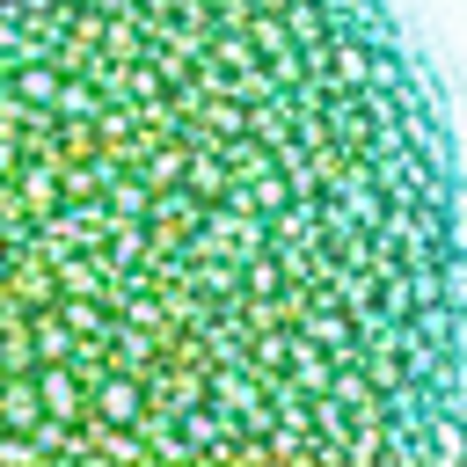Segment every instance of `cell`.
I'll return each instance as SVG.
<instances>
[{"instance_id":"6da1fadb","label":"cell","mask_w":467,"mask_h":467,"mask_svg":"<svg viewBox=\"0 0 467 467\" xmlns=\"http://www.w3.org/2000/svg\"><path fill=\"white\" fill-rule=\"evenodd\" d=\"M0 460H467V168L387 0H0Z\"/></svg>"}]
</instances>
